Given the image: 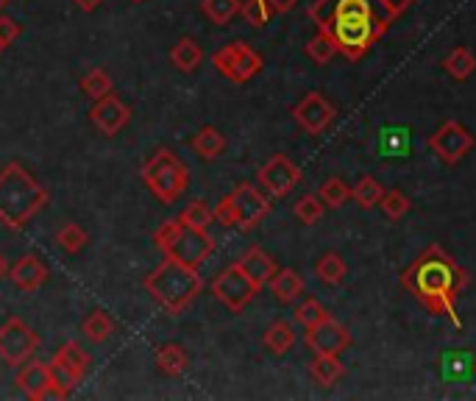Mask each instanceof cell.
I'll return each instance as SVG.
<instances>
[{
  "label": "cell",
  "mask_w": 476,
  "mask_h": 401,
  "mask_svg": "<svg viewBox=\"0 0 476 401\" xmlns=\"http://www.w3.org/2000/svg\"><path fill=\"white\" fill-rule=\"evenodd\" d=\"M9 6V0H0V14H4V9Z\"/></svg>",
  "instance_id": "obj_47"
},
{
  "label": "cell",
  "mask_w": 476,
  "mask_h": 401,
  "mask_svg": "<svg viewBox=\"0 0 476 401\" xmlns=\"http://www.w3.org/2000/svg\"><path fill=\"white\" fill-rule=\"evenodd\" d=\"M89 120H92L95 128L104 134V137H114V134H120L125 126H129L132 107L123 104L114 92H109L106 98L95 100V107L89 109Z\"/></svg>",
  "instance_id": "obj_14"
},
{
  "label": "cell",
  "mask_w": 476,
  "mask_h": 401,
  "mask_svg": "<svg viewBox=\"0 0 476 401\" xmlns=\"http://www.w3.org/2000/svg\"><path fill=\"white\" fill-rule=\"evenodd\" d=\"M204 61V51L193 37H184L170 48V64L181 73H196Z\"/></svg>",
  "instance_id": "obj_23"
},
{
  "label": "cell",
  "mask_w": 476,
  "mask_h": 401,
  "mask_svg": "<svg viewBox=\"0 0 476 401\" xmlns=\"http://www.w3.org/2000/svg\"><path fill=\"white\" fill-rule=\"evenodd\" d=\"M132 4H142V0H132Z\"/></svg>",
  "instance_id": "obj_48"
},
{
  "label": "cell",
  "mask_w": 476,
  "mask_h": 401,
  "mask_svg": "<svg viewBox=\"0 0 476 401\" xmlns=\"http://www.w3.org/2000/svg\"><path fill=\"white\" fill-rule=\"evenodd\" d=\"M153 246L168 259L184 262L189 267H201L215 254V238L206 228L187 226L181 218H170L153 234Z\"/></svg>",
  "instance_id": "obj_5"
},
{
  "label": "cell",
  "mask_w": 476,
  "mask_h": 401,
  "mask_svg": "<svg viewBox=\"0 0 476 401\" xmlns=\"http://www.w3.org/2000/svg\"><path fill=\"white\" fill-rule=\"evenodd\" d=\"M73 4H76L81 12H87V14H89V12H95V9H98V6L104 4V0H73Z\"/></svg>",
  "instance_id": "obj_45"
},
{
  "label": "cell",
  "mask_w": 476,
  "mask_h": 401,
  "mask_svg": "<svg viewBox=\"0 0 476 401\" xmlns=\"http://www.w3.org/2000/svg\"><path fill=\"white\" fill-rule=\"evenodd\" d=\"M257 182L270 198H288L301 184V167L288 154H273L257 171Z\"/></svg>",
  "instance_id": "obj_11"
},
{
  "label": "cell",
  "mask_w": 476,
  "mask_h": 401,
  "mask_svg": "<svg viewBox=\"0 0 476 401\" xmlns=\"http://www.w3.org/2000/svg\"><path fill=\"white\" fill-rule=\"evenodd\" d=\"M212 64H215V70L224 79H229L232 84H245L253 76L262 73L265 59L253 51L248 42H229V45L215 51Z\"/></svg>",
  "instance_id": "obj_8"
},
{
  "label": "cell",
  "mask_w": 476,
  "mask_h": 401,
  "mask_svg": "<svg viewBox=\"0 0 476 401\" xmlns=\"http://www.w3.org/2000/svg\"><path fill=\"white\" fill-rule=\"evenodd\" d=\"M23 33V25L17 23V20H12V17H6V14H0V45H12L17 37Z\"/></svg>",
  "instance_id": "obj_43"
},
{
  "label": "cell",
  "mask_w": 476,
  "mask_h": 401,
  "mask_svg": "<svg viewBox=\"0 0 476 401\" xmlns=\"http://www.w3.org/2000/svg\"><path fill=\"white\" fill-rule=\"evenodd\" d=\"M324 200L317 198V192L312 195V192H307V195H301L298 200H296V207H293V215L304 223V226H315L317 220L324 218Z\"/></svg>",
  "instance_id": "obj_34"
},
{
  "label": "cell",
  "mask_w": 476,
  "mask_h": 401,
  "mask_svg": "<svg viewBox=\"0 0 476 401\" xmlns=\"http://www.w3.org/2000/svg\"><path fill=\"white\" fill-rule=\"evenodd\" d=\"M309 377L321 387H334L345 377V365L337 359V354H315L309 362Z\"/></svg>",
  "instance_id": "obj_20"
},
{
  "label": "cell",
  "mask_w": 476,
  "mask_h": 401,
  "mask_svg": "<svg viewBox=\"0 0 476 401\" xmlns=\"http://www.w3.org/2000/svg\"><path fill=\"white\" fill-rule=\"evenodd\" d=\"M9 276V262H6V256L0 254V282H4Z\"/></svg>",
  "instance_id": "obj_46"
},
{
  "label": "cell",
  "mask_w": 476,
  "mask_h": 401,
  "mask_svg": "<svg viewBox=\"0 0 476 401\" xmlns=\"http://www.w3.org/2000/svg\"><path fill=\"white\" fill-rule=\"evenodd\" d=\"M212 212L217 223L240 228V231H253L270 215V198L260 192L251 182H243L220 200Z\"/></svg>",
  "instance_id": "obj_7"
},
{
  "label": "cell",
  "mask_w": 476,
  "mask_h": 401,
  "mask_svg": "<svg viewBox=\"0 0 476 401\" xmlns=\"http://www.w3.org/2000/svg\"><path fill=\"white\" fill-rule=\"evenodd\" d=\"M473 145H476V137L457 120H446L429 137V148L443 164H457L460 159H465V154Z\"/></svg>",
  "instance_id": "obj_12"
},
{
  "label": "cell",
  "mask_w": 476,
  "mask_h": 401,
  "mask_svg": "<svg viewBox=\"0 0 476 401\" xmlns=\"http://www.w3.org/2000/svg\"><path fill=\"white\" fill-rule=\"evenodd\" d=\"M443 70H446L454 81H468L476 73V56L468 48H454L446 59H443Z\"/></svg>",
  "instance_id": "obj_27"
},
{
  "label": "cell",
  "mask_w": 476,
  "mask_h": 401,
  "mask_svg": "<svg viewBox=\"0 0 476 401\" xmlns=\"http://www.w3.org/2000/svg\"><path fill=\"white\" fill-rule=\"evenodd\" d=\"M373 4L388 23H393L396 17H401L412 4H416V0H373Z\"/></svg>",
  "instance_id": "obj_41"
},
{
  "label": "cell",
  "mask_w": 476,
  "mask_h": 401,
  "mask_svg": "<svg viewBox=\"0 0 476 401\" xmlns=\"http://www.w3.org/2000/svg\"><path fill=\"white\" fill-rule=\"evenodd\" d=\"M298 340V334H296V326L290 321H273L265 334H262V346L270 351V354H288Z\"/></svg>",
  "instance_id": "obj_21"
},
{
  "label": "cell",
  "mask_w": 476,
  "mask_h": 401,
  "mask_svg": "<svg viewBox=\"0 0 476 401\" xmlns=\"http://www.w3.org/2000/svg\"><path fill=\"white\" fill-rule=\"evenodd\" d=\"M112 331H114V321L104 310H95L81 321V334L92 343H106L112 338Z\"/></svg>",
  "instance_id": "obj_28"
},
{
  "label": "cell",
  "mask_w": 476,
  "mask_h": 401,
  "mask_svg": "<svg viewBox=\"0 0 476 401\" xmlns=\"http://www.w3.org/2000/svg\"><path fill=\"white\" fill-rule=\"evenodd\" d=\"M50 204V192L31 176L20 162H9L0 171V223L20 231L31 218Z\"/></svg>",
  "instance_id": "obj_3"
},
{
  "label": "cell",
  "mask_w": 476,
  "mask_h": 401,
  "mask_svg": "<svg viewBox=\"0 0 476 401\" xmlns=\"http://www.w3.org/2000/svg\"><path fill=\"white\" fill-rule=\"evenodd\" d=\"M56 246L65 254H78L87 246V231L78 223H65L56 231Z\"/></svg>",
  "instance_id": "obj_37"
},
{
  "label": "cell",
  "mask_w": 476,
  "mask_h": 401,
  "mask_svg": "<svg viewBox=\"0 0 476 401\" xmlns=\"http://www.w3.org/2000/svg\"><path fill=\"white\" fill-rule=\"evenodd\" d=\"M315 276L321 279L324 284H329V287H337V284H343L345 276H348V265L343 262L340 254L329 251V254H324L321 259L315 262Z\"/></svg>",
  "instance_id": "obj_25"
},
{
  "label": "cell",
  "mask_w": 476,
  "mask_h": 401,
  "mask_svg": "<svg viewBox=\"0 0 476 401\" xmlns=\"http://www.w3.org/2000/svg\"><path fill=\"white\" fill-rule=\"evenodd\" d=\"M40 349V334L23 318H9L0 326V359L9 368H20Z\"/></svg>",
  "instance_id": "obj_10"
},
{
  "label": "cell",
  "mask_w": 476,
  "mask_h": 401,
  "mask_svg": "<svg viewBox=\"0 0 476 401\" xmlns=\"http://www.w3.org/2000/svg\"><path fill=\"white\" fill-rule=\"evenodd\" d=\"M334 6H337V0H312L309 9H307V14H309V20H312L317 28H321V25L332 17Z\"/></svg>",
  "instance_id": "obj_42"
},
{
  "label": "cell",
  "mask_w": 476,
  "mask_h": 401,
  "mask_svg": "<svg viewBox=\"0 0 476 401\" xmlns=\"http://www.w3.org/2000/svg\"><path fill=\"white\" fill-rule=\"evenodd\" d=\"M326 318H329V310H326L317 298L301 301V304L296 307V312H293V321H296L298 326H304V329H312V326H317V323L326 321Z\"/></svg>",
  "instance_id": "obj_35"
},
{
  "label": "cell",
  "mask_w": 476,
  "mask_h": 401,
  "mask_svg": "<svg viewBox=\"0 0 476 401\" xmlns=\"http://www.w3.org/2000/svg\"><path fill=\"white\" fill-rule=\"evenodd\" d=\"M140 176H142L148 192L156 200H162L165 207L176 204L189 187V167L170 148H156V154H151L145 159Z\"/></svg>",
  "instance_id": "obj_6"
},
{
  "label": "cell",
  "mask_w": 476,
  "mask_h": 401,
  "mask_svg": "<svg viewBox=\"0 0 476 401\" xmlns=\"http://www.w3.org/2000/svg\"><path fill=\"white\" fill-rule=\"evenodd\" d=\"M304 343L315 351V354H343L348 346H352V331H348L343 323H337L332 315L326 321H321L317 326L307 329Z\"/></svg>",
  "instance_id": "obj_15"
},
{
  "label": "cell",
  "mask_w": 476,
  "mask_h": 401,
  "mask_svg": "<svg viewBox=\"0 0 476 401\" xmlns=\"http://www.w3.org/2000/svg\"><path fill=\"white\" fill-rule=\"evenodd\" d=\"M187 365H189V357L176 343H168V346H162V349L156 351V368L165 377H181L187 371Z\"/></svg>",
  "instance_id": "obj_26"
},
{
  "label": "cell",
  "mask_w": 476,
  "mask_h": 401,
  "mask_svg": "<svg viewBox=\"0 0 476 401\" xmlns=\"http://www.w3.org/2000/svg\"><path fill=\"white\" fill-rule=\"evenodd\" d=\"M189 145H193V151H196L201 159L212 162V159H217L220 154L226 151V137H224V134H220L215 126H204L201 131H196V137L189 140Z\"/></svg>",
  "instance_id": "obj_24"
},
{
  "label": "cell",
  "mask_w": 476,
  "mask_h": 401,
  "mask_svg": "<svg viewBox=\"0 0 476 401\" xmlns=\"http://www.w3.org/2000/svg\"><path fill=\"white\" fill-rule=\"evenodd\" d=\"M388 20L373 0H337L332 17L321 25L337 45V53L348 61H360L385 37Z\"/></svg>",
  "instance_id": "obj_2"
},
{
  "label": "cell",
  "mask_w": 476,
  "mask_h": 401,
  "mask_svg": "<svg viewBox=\"0 0 476 401\" xmlns=\"http://www.w3.org/2000/svg\"><path fill=\"white\" fill-rule=\"evenodd\" d=\"M17 387L31 398V401H42L50 393V377H48V365L37 362V359H28L20 365V371L14 377Z\"/></svg>",
  "instance_id": "obj_17"
},
{
  "label": "cell",
  "mask_w": 476,
  "mask_h": 401,
  "mask_svg": "<svg viewBox=\"0 0 476 401\" xmlns=\"http://www.w3.org/2000/svg\"><path fill=\"white\" fill-rule=\"evenodd\" d=\"M237 265L245 271V276L257 284L260 290L273 279V274L279 271V265L273 262V256L270 254H265L260 246H251L240 259H237Z\"/></svg>",
  "instance_id": "obj_18"
},
{
  "label": "cell",
  "mask_w": 476,
  "mask_h": 401,
  "mask_svg": "<svg viewBox=\"0 0 476 401\" xmlns=\"http://www.w3.org/2000/svg\"><path fill=\"white\" fill-rule=\"evenodd\" d=\"M304 51H307V56H309L315 64H329V61L337 56V45H334V40L329 37L324 28H317V33L307 42Z\"/></svg>",
  "instance_id": "obj_32"
},
{
  "label": "cell",
  "mask_w": 476,
  "mask_h": 401,
  "mask_svg": "<svg viewBox=\"0 0 476 401\" xmlns=\"http://www.w3.org/2000/svg\"><path fill=\"white\" fill-rule=\"evenodd\" d=\"M48 377H50V393L59 396V398H68L78 385H81V374H76L70 365H65L61 359H50L48 362Z\"/></svg>",
  "instance_id": "obj_22"
},
{
  "label": "cell",
  "mask_w": 476,
  "mask_h": 401,
  "mask_svg": "<svg viewBox=\"0 0 476 401\" xmlns=\"http://www.w3.org/2000/svg\"><path fill=\"white\" fill-rule=\"evenodd\" d=\"M81 92H84L89 100H101V98H106L109 92H114L112 79H109V73L104 70V67H95V70H89V73L81 79Z\"/></svg>",
  "instance_id": "obj_33"
},
{
  "label": "cell",
  "mask_w": 476,
  "mask_h": 401,
  "mask_svg": "<svg viewBox=\"0 0 476 401\" xmlns=\"http://www.w3.org/2000/svg\"><path fill=\"white\" fill-rule=\"evenodd\" d=\"M209 287H212V295H215L226 310H232V312H243V310L251 304V301L257 298V293H260V287L245 276V271H243L237 262L229 265L226 271H220V274L212 279Z\"/></svg>",
  "instance_id": "obj_9"
},
{
  "label": "cell",
  "mask_w": 476,
  "mask_h": 401,
  "mask_svg": "<svg viewBox=\"0 0 476 401\" xmlns=\"http://www.w3.org/2000/svg\"><path fill=\"white\" fill-rule=\"evenodd\" d=\"M409 207H412V200L401 190H385L382 200H379V210H382L388 220H401L409 212Z\"/></svg>",
  "instance_id": "obj_36"
},
{
  "label": "cell",
  "mask_w": 476,
  "mask_h": 401,
  "mask_svg": "<svg viewBox=\"0 0 476 401\" xmlns=\"http://www.w3.org/2000/svg\"><path fill=\"white\" fill-rule=\"evenodd\" d=\"M243 0H201V12L215 25H229L240 14Z\"/></svg>",
  "instance_id": "obj_29"
},
{
  "label": "cell",
  "mask_w": 476,
  "mask_h": 401,
  "mask_svg": "<svg viewBox=\"0 0 476 401\" xmlns=\"http://www.w3.org/2000/svg\"><path fill=\"white\" fill-rule=\"evenodd\" d=\"M334 117H337V109L332 107V100L324 92H307L293 107V120L301 126V131L309 134V137L324 134L334 123Z\"/></svg>",
  "instance_id": "obj_13"
},
{
  "label": "cell",
  "mask_w": 476,
  "mask_h": 401,
  "mask_svg": "<svg viewBox=\"0 0 476 401\" xmlns=\"http://www.w3.org/2000/svg\"><path fill=\"white\" fill-rule=\"evenodd\" d=\"M298 4H301V0H268V6L273 9V14H288V12H293Z\"/></svg>",
  "instance_id": "obj_44"
},
{
  "label": "cell",
  "mask_w": 476,
  "mask_h": 401,
  "mask_svg": "<svg viewBox=\"0 0 476 401\" xmlns=\"http://www.w3.org/2000/svg\"><path fill=\"white\" fill-rule=\"evenodd\" d=\"M268 287L279 304H293V301H298L304 293V276L293 271V267H279L273 279L268 282Z\"/></svg>",
  "instance_id": "obj_19"
},
{
  "label": "cell",
  "mask_w": 476,
  "mask_h": 401,
  "mask_svg": "<svg viewBox=\"0 0 476 401\" xmlns=\"http://www.w3.org/2000/svg\"><path fill=\"white\" fill-rule=\"evenodd\" d=\"M382 195H385V187L379 184L373 176H362V179L352 187V198L357 200L360 210H373V207H379Z\"/></svg>",
  "instance_id": "obj_31"
},
{
  "label": "cell",
  "mask_w": 476,
  "mask_h": 401,
  "mask_svg": "<svg viewBox=\"0 0 476 401\" xmlns=\"http://www.w3.org/2000/svg\"><path fill=\"white\" fill-rule=\"evenodd\" d=\"M9 279L17 290L23 293H34L48 282V267L40 256L25 254L23 259H17L14 265H9Z\"/></svg>",
  "instance_id": "obj_16"
},
{
  "label": "cell",
  "mask_w": 476,
  "mask_h": 401,
  "mask_svg": "<svg viewBox=\"0 0 476 401\" xmlns=\"http://www.w3.org/2000/svg\"><path fill=\"white\" fill-rule=\"evenodd\" d=\"M187 226H193V228H206L209 231V226H212V220H215V212H212V207L206 204V200H189V204L184 207V212L178 215Z\"/></svg>",
  "instance_id": "obj_39"
},
{
  "label": "cell",
  "mask_w": 476,
  "mask_h": 401,
  "mask_svg": "<svg viewBox=\"0 0 476 401\" xmlns=\"http://www.w3.org/2000/svg\"><path fill=\"white\" fill-rule=\"evenodd\" d=\"M240 17L253 28H262L273 17V9L268 6V0H245V4L240 6Z\"/></svg>",
  "instance_id": "obj_40"
},
{
  "label": "cell",
  "mask_w": 476,
  "mask_h": 401,
  "mask_svg": "<svg viewBox=\"0 0 476 401\" xmlns=\"http://www.w3.org/2000/svg\"><path fill=\"white\" fill-rule=\"evenodd\" d=\"M0 51H4V45H0Z\"/></svg>",
  "instance_id": "obj_49"
},
{
  "label": "cell",
  "mask_w": 476,
  "mask_h": 401,
  "mask_svg": "<svg viewBox=\"0 0 476 401\" xmlns=\"http://www.w3.org/2000/svg\"><path fill=\"white\" fill-rule=\"evenodd\" d=\"M142 284L156 304L170 315L184 312L204 290V279L198 274V267H189L168 256L153 267Z\"/></svg>",
  "instance_id": "obj_4"
},
{
  "label": "cell",
  "mask_w": 476,
  "mask_h": 401,
  "mask_svg": "<svg viewBox=\"0 0 476 401\" xmlns=\"http://www.w3.org/2000/svg\"><path fill=\"white\" fill-rule=\"evenodd\" d=\"M401 287L418 301L429 315L446 318L457 331H462V318L457 315V301L468 287V271L443 248L426 246L412 265L401 271Z\"/></svg>",
  "instance_id": "obj_1"
},
{
  "label": "cell",
  "mask_w": 476,
  "mask_h": 401,
  "mask_svg": "<svg viewBox=\"0 0 476 401\" xmlns=\"http://www.w3.org/2000/svg\"><path fill=\"white\" fill-rule=\"evenodd\" d=\"M317 198L324 200V207H329V210H340L345 200H352V187L345 184V179H340V176H332V179H326L321 187H317Z\"/></svg>",
  "instance_id": "obj_30"
},
{
  "label": "cell",
  "mask_w": 476,
  "mask_h": 401,
  "mask_svg": "<svg viewBox=\"0 0 476 401\" xmlns=\"http://www.w3.org/2000/svg\"><path fill=\"white\" fill-rule=\"evenodd\" d=\"M56 359H61L65 365H70L76 374H87L89 371V354L81 349V343H76V340H68L65 346H59V351L53 354Z\"/></svg>",
  "instance_id": "obj_38"
}]
</instances>
